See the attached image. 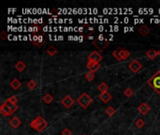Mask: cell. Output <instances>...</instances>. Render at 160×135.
Segmentation results:
<instances>
[{
    "label": "cell",
    "mask_w": 160,
    "mask_h": 135,
    "mask_svg": "<svg viewBox=\"0 0 160 135\" xmlns=\"http://www.w3.org/2000/svg\"><path fill=\"white\" fill-rule=\"evenodd\" d=\"M29 125L32 128L36 131H38V132H42L48 127L47 121L41 115H39L34 120H32Z\"/></svg>",
    "instance_id": "1"
},
{
    "label": "cell",
    "mask_w": 160,
    "mask_h": 135,
    "mask_svg": "<svg viewBox=\"0 0 160 135\" xmlns=\"http://www.w3.org/2000/svg\"><path fill=\"white\" fill-rule=\"evenodd\" d=\"M110 42H111V41L108 40L105 36L99 35L98 38H95L93 41V45L98 51H103L109 46Z\"/></svg>",
    "instance_id": "2"
},
{
    "label": "cell",
    "mask_w": 160,
    "mask_h": 135,
    "mask_svg": "<svg viewBox=\"0 0 160 135\" xmlns=\"http://www.w3.org/2000/svg\"><path fill=\"white\" fill-rule=\"evenodd\" d=\"M148 85L154 90L155 93L160 95V72L159 71L155 72L149 80H148Z\"/></svg>",
    "instance_id": "3"
},
{
    "label": "cell",
    "mask_w": 160,
    "mask_h": 135,
    "mask_svg": "<svg viewBox=\"0 0 160 135\" xmlns=\"http://www.w3.org/2000/svg\"><path fill=\"white\" fill-rule=\"evenodd\" d=\"M94 101L93 98H91L87 93H82L78 98H77V102L78 104L82 108V109H87Z\"/></svg>",
    "instance_id": "4"
},
{
    "label": "cell",
    "mask_w": 160,
    "mask_h": 135,
    "mask_svg": "<svg viewBox=\"0 0 160 135\" xmlns=\"http://www.w3.org/2000/svg\"><path fill=\"white\" fill-rule=\"evenodd\" d=\"M112 54L114 58H116V60L123 61V60H125L127 57H129L131 54L128 50H126L124 48H117L116 50L112 52Z\"/></svg>",
    "instance_id": "5"
},
{
    "label": "cell",
    "mask_w": 160,
    "mask_h": 135,
    "mask_svg": "<svg viewBox=\"0 0 160 135\" xmlns=\"http://www.w3.org/2000/svg\"><path fill=\"white\" fill-rule=\"evenodd\" d=\"M30 41H31L32 43H33L38 48L42 47L46 43L45 38L42 35H38V34H36V33H34L33 35H32V37L30 38Z\"/></svg>",
    "instance_id": "6"
},
{
    "label": "cell",
    "mask_w": 160,
    "mask_h": 135,
    "mask_svg": "<svg viewBox=\"0 0 160 135\" xmlns=\"http://www.w3.org/2000/svg\"><path fill=\"white\" fill-rule=\"evenodd\" d=\"M128 69L133 72V73H138L141 69H142V65L138 61V60H132L128 64Z\"/></svg>",
    "instance_id": "7"
},
{
    "label": "cell",
    "mask_w": 160,
    "mask_h": 135,
    "mask_svg": "<svg viewBox=\"0 0 160 135\" xmlns=\"http://www.w3.org/2000/svg\"><path fill=\"white\" fill-rule=\"evenodd\" d=\"M74 99L69 96V95H67V96H65L62 99H61V104L65 107V108H67V109H69V108H71L72 107V105L74 104Z\"/></svg>",
    "instance_id": "8"
},
{
    "label": "cell",
    "mask_w": 160,
    "mask_h": 135,
    "mask_svg": "<svg viewBox=\"0 0 160 135\" xmlns=\"http://www.w3.org/2000/svg\"><path fill=\"white\" fill-rule=\"evenodd\" d=\"M102 55L99 54V51H94L92 52L88 56H87V59L89 61H94V62H97V63H100L101 60H102Z\"/></svg>",
    "instance_id": "9"
},
{
    "label": "cell",
    "mask_w": 160,
    "mask_h": 135,
    "mask_svg": "<svg viewBox=\"0 0 160 135\" xmlns=\"http://www.w3.org/2000/svg\"><path fill=\"white\" fill-rule=\"evenodd\" d=\"M86 68L88 69V72H95L97 71H99L101 66L100 63H97V62H94V61H87L86 63Z\"/></svg>",
    "instance_id": "10"
},
{
    "label": "cell",
    "mask_w": 160,
    "mask_h": 135,
    "mask_svg": "<svg viewBox=\"0 0 160 135\" xmlns=\"http://www.w3.org/2000/svg\"><path fill=\"white\" fill-rule=\"evenodd\" d=\"M0 113H1V115L5 117H9V116H11L14 113L6 105L5 102H3V104L1 105V107H0Z\"/></svg>",
    "instance_id": "11"
},
{
    "label": "cell",
    "mask_w": 160,
    "mask_h": 135,
    "mask_svg": "<svg viewBox=\"0 0 160 135\" xmlns=\"http://www.w3.org/2000/svg\"><path fill=\"white\" fill-rule=\"evenodd\" d=\"M138 111H139L142 115H147V114L151 111V107H150V105H148V103L142 102V103H141L140 106L138 107Z\"/></svg>",
    "instance_id": "12"
},
{
    "label": "cell",
    "mask_w": 160,
    "mask_h": 135,
    "mask_svg": "<svg viewBox=\"0 0 160 135\" xmlns=\"http://www.w3.org/2000/svg\"><path fill=\"white\" fill-rule=\"evenodd\" d=\"M99 99L104 103H108L109 101L112 99V95L109 92H105V93H100L99 96Z\"/></svg>",
    "instance_id": "13"
},
{
    "label": "cell",
    "mask_w": 160,
    "mask_h": 135,
    "mask_svg": "<svg viewBox=\"0 0 160 135\" xmlns=\"http://www.w3.org/2000/svg\"><path fill=\"white\" fill-rule=\"evenodd\" d=\"M21 124H22V121H21L20 118L17 117V116H13V117L10 120V125H11L13 128H19Z\"/></svg>",
    "instance_id": "14"
},
{
    "label": "cell",
    "mask_w": 160,
    "mask_h": 135,
    "mask_svg": "<svg viewBox=\"0 0 160 135\" xmlns=\"http://www.w3.org/2000/svg\"><path fill=\"white\" fill-rule=\"evenodd\" d=\"M160 54V51H156V50H149L146 53V56L148 58H150V60H154L155 59V57H157V55Z\"/></svg>",
    "instance_id": "15"
},
{
    "label": "cell",
    "mask_w": 160,
    "mask_h": 135,
    "mask_svg": "<svg viewBox=\"0 0 160 135\" xmlns=\"http://www.w3.org/2000/svg\"><path fill=\"white\" fill-rule=\"evenodd\" d=\"M139 33L141 34V36L145 37V36H147L148 34L150 33V29H149V27H148L147 25L142 24V25L140 26V28H139Z\"/></svg>",
    "instance_id": "16"
},
{
    "label": "cell",
    "mask_w": 160,
    "mask_h": 135,
    "mask_svg": "<svg viewBox=\"0 0 160 135\" xmlns=\"http://www.w3.org/2000/svg\"><path fill=\"white\" fill-rule=\"evenodd\" d=\"M10 85H11V87L12 88V89H14V90H17V89H19L21 86H22V83L18 80V79H13L11 83H10Z\"/></svg>",
    "instance_id": "17"
},
{
    "label": "cell",
    "mask_w": 160,
    "mask_h": 135,
    "mask_svg": "<svg viewBox=\"0 0 160 135\" xmlns=\"http://www.w3.org/2000/svg\"><path fill=\"white\" fill-rule=\"evenodd\" d=\"M26 68V65L23 62V61H18L16 64H15V69L19 72H23Z\"/></svg>",
    "instance_id": "18"
},
{
    "label": "cell",
    "mask_w": 160,
    "mask_h": 135,
    "mask_svg": "<svg viewBox=\"0 0 160 135\" xmlns=\"http://www.w3.org/2000/svg\"><path fill=\"white\" fill-rule=\"evenodd\" d=\"M42 100L44 101V102H45L46 104H50V103H52L53 101V97L50 93H47V94H45V95L43 96Z\"/></svg>",
    "instance_id": "19"
},
{
    "label": "cell",
    "mask_w": 160,
    "mask_h": 135,
    "mask_svg": "<svg viewBox=\"0 0 160 135\" xmlns=\"http://www.w3.org/2000/svg\"><path fill=\"white\" fill-rule=\"evenodd\" d=\"M4 102L6 103V105H7V106H8V107H9V108H10L13 113H15V112L18 110V108H19L17 104H13V103L10 102V101H9L8 99H6V100L4 101Z\"/></svg>",
    "instance_id": "20"
},
{
    "label": "cell",
    "mask_w": 160,
    "mask_h": 135,
    "mask_svg": "<svg viewBox=\"0 0 160 135\" xmlns=\"http://www.w3.org/2000/svg\"><path fill=\"white\" fill-rule=\"evenodd\" d=\"M46 53H47L50 56H53V55H55V54H56V53H57V49H56L53 45H51V46H49V47H48V49L46 50Z\"/></svg>",
    "instance_id": "21"
},
{
    "label": "cell",
    "mask_w": 160,
    "mask_h": 135,
    "mask_svg": "<svg viewBox=\"0 0 160 135\" xmlns=\"http://www.w3.org/2000/svg\"><path fill=\"white\" fill-rule=\"evenodd\" d=\"M98 89L100 91V93H105V92H108L109 86L106 83H100L98 86Z\"/></svg>",
    "instance_id": "22"
},
{
    "label": "cell",
    "mask_w": 160,
    "mask_h": 135,
    "mask_svg": "<svg viewBox=\"0 0 160 135\" xmlns=\"http://www.w3.org/2000/svg\"><path fill=\"white\" fill-rule=\"evenodd\" d=\"M26 86H27V88L28 89H30V90H33V89H35L36 87H37V83H36V81L35 80H30V81H28V83L26 84Z\"/></svg>",
    "instance_id": "23"
},
{
    "label": "cell",
    "mask_w": 160,
    "mask_h": 135,
    "mask_svg": "<svg viewBox=\"0 0 160 135\" xmlns=\"http://www.w3.org/2000/svg\"><path fill=\"white\" fill-rule=\"evenodd\" d=\"M124 95L126 97V98H130L134 95V91L130 88V87H127L124 90Z\"/></svg>",
    "instance_id": "24"
},
{
    "label": "cell",
    "mask_w": 160,
    "mask_h": 135,
    "mask_svg": "<svg viewBox=\"0 0 160 135\" xmlns=\"http://www.w3.org/2000/svg\"><path fill=\"white\" fill-rule=\"evenodd\" d=\"M105 113H106V115H107L108 116H112V115L115 114V109H114L112 106H109V107L106 108Z\"/></svg>",
    "instance_id": "25"
},
{
    "label": "cell",
    "mask_w": 160,
    "mask_h": 135,
    "mask_svg": "<svg viewBox=\"0 0 160 135\" xmlns=\"http://www.w3.org/2000/svg\"><path fill=\"white\" fill-rule=\"evenodd\" d=\"M95 72H86L85 73V75H84V77H85V79L88 81V82H91V81H93L94 79H95Z\"/></svg>",
    "instance_id": "26"
},
{
    "label": "cell",
    "mask_w": 160,
    "mask_h": 135,
    "mask_svg": "<svg viewBox=\"0 0 160 135\" xmlns=\"http://www.w3.org/2000/svg\"><path fill=\"white\" fill-rule=\"evenodd\" d=\"M144 125H145V122H144V120L141 119V118H139V119L135 122V126H136L137 128H143Z\"/></svg>",
    "instance_id": "27"
},
{
    "label": "cell",
    "mask_w": 160,
    "mask_h": 135,
    "mask_svg": "<svg viewBox=\"0 0 160 135\" xmlns=\"http://www.w3.org/2000/svg\"><path fill=\"white\" fill-rule=\"evenodd\" d=\"M61 134H62V135H72V132H71V130H70L69 128H64V129L62 130Z\"/></svg>",
    "instance_id": "28"
},
{
    "label": "cell",
    "mask_w": 160,
    "mask_h": 135,
    "mask_svg": "<svg viewBox=\"0 0 160 135\" xmlns=\"http://www.w3.org/2000/svg\"><path fill=\"white\" fill-rule=\"evenodd\" d=\"M8 100L10 101V102L13 103V104H17L18 98H17V97H15V96H11V98H8Z\"/></svg>",
    "instance_id": "29"
},
{
    "label": "cell",
    "mask_w": 160,
    "mask_h": 135,
    "mask_svg": "<svg viewBox=\"0 0 160 135\" xmlns=\"http://www.w3.org/2000/svg\"><path fill=\"white\" fill-rule=\"evenodd\" d=\"M0 38H1L2 41H5L8 38V33L5 30L1 31V33H0Z\"/></svg>",
    "instance_id": "30"
},
{
    "label": "cell",
    "mask_w": 160,
    "mask_h": 135,
    "mask_svg": "<svg viewBox=\"0 0 160 135\" xmlns=\"http://www.w3.org/2000/svg\"><path fill=\"white\" fill-rule=\"evenodd\" d=\"M82 135H86V134H82Z\"/></svg>",
    "instance_id": "31"
},
{
    "label": "cell",
    "mask_w": 160,
    "mask_h": 135,
    "mask_svg": "<svg viewBox=\"0 0 160 135\" xmlns=\"http://www.w3.org/2000/svg\"><path fill=\"white\" fill-rule=\"evenodd\" d=\"M159 72H160V71H159Z\"/></svg>",
    "instance_id": "32"
}]
</instances>
